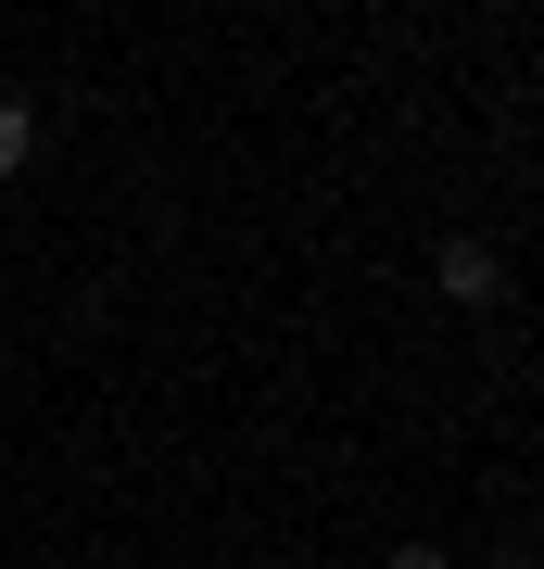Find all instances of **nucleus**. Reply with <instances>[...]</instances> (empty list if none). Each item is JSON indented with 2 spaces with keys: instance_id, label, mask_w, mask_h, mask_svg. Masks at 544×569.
<instances>
[{
  "instance_id": "f257e3e1",
  "label": "nucleus",
  "mask_w": 544,
  "mask_h": 569,
  "mask_svg": "<svg viewBox=\"0 0 544 569\" xmlns=\"http://www.w3.org/2000/svg\"><path fill=\"white\" fill-rule=\"evenodd\" d=\"M444 291H456V305H506V266L482 241H444Z\"/></svg>"
},
{
  "instance_id": "f03ea898",
  "label": "nucleus",
  "mask_w": 544,
  "mask_h": 569,
  "mask_svg": "<svg viewBox=\"0 0 544 569\" xmlns=\"http://www.w3.org/2000/svg\"><path fill=\"white\" fill-rule=\"evenodd\" d=\"M26 152H39V114H26V102H0V178H13Z\"/></svg>"
},
{
  "instance_id": "7ed1b4c3",
  "label": "nucleus",
  "mask_w": 544,
  "mask_h": 569,
  "mask_svg": "<svg viewBox=\"0 0 544 569\" xmlns=\"http://www.w3.org/2000/svg\"><path fill=\"white\" fill-rule=\"evenodd\" d=\"M393 569H456V557L444 545H393Z\"/></svg>"
},
{
  "instance_id": "20e7f679",
  "label": "nucleus",
  "mask_w": 544,
  "mask_h": 569,
  "mask_svg": "<svg viewBox=\"0 0 544 569\" xmlns=\"http://www.w3.org/2000/svg\"><path fill=\"white\" fill-rule=\"evenodd\" d=\"M494 569H532V557H494Z\"/></svg>"
}]
</instances>
